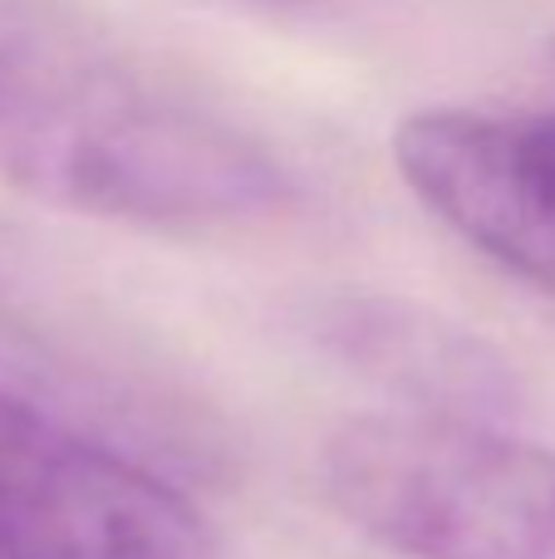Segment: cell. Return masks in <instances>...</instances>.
Listing matches in <instances>:
<instances>
[{
  "label": "cell",
  "instance_id": "obj_1",
  "mask_svg": "<svg viewBox=\"0 0 555 559\" xmlns=\"http://www.w3.org/2000/svg\"><path fill=\"white\" fill-rule=\"evenodd\" d=\"M0 187L118 226H241L295 177L241 118L59 0H0Z\"/></svg>",
  "mask_w": 555,
  "mask_h": 559
},
{
  "label": "cell",
  "instance_id": "obj_2",
  "mask_svg": "<svg viewBox=\"0 0 555 559\" xmlns=\"http://www.w3.org/2000/svg\"><path fill=\"white\" fill-rule=\"evenodd\" d=\"M320 491L403 559H555V447L507 427L350 417L320 447Z\"/></svg>",
  "mask_w": 555,
  "mask_h": 559
},
{
  "label": "cell",
  "instance_id": "obj_3",
  "mask_svg": "<svg viewBox=\"0 0 555 559\" xmlns=\"http://www.w3.org/2000/svg\"><path fill=\"white\" fill-rule=\"evenodd\" d=\"M0 559H222L167 476L0 388Z\"/></svg>",
  "mask_w": 555,
  "mask_h": 559
},
{
  "label": "cell",
  "instance_id": "obj_4",
  "mask_svg": "<svg viewBox=\"0 0 555 559\" xmlns=\"http://www.w3.org/2000/svg\"><path fill=\"white\" fill-rule=\"evenodd\" d=\"M393 167L458 241L555 289V108H423L393 133Z\"/></svg>",
  "mask_w": 555,
  "mask_h": 559
},
{
  "label": "cell",
  "instance_id": "obj_5",
  "mask_svg": "<svg viewBox=\"0 0 555 559\" xmlns=\"http://www.w3.org/2000/svg\"><path fill=\"white\" fill-rule=\"evenodd\" d=\"M295 334L344 373L383 388L393 413L492 423L517 407V368L442 309L379 289H315L295 305Z\"/></svg>",
  "mask_w": 555,
  "mask_h": 559
},
{
  "label": "cell",
  "instance_id": "obj_6",
  "mask_svg": "<svg viewBox=\"0 0 555 559\" xmlns=\"http://www.w3.org/2000/svg\"><path fill=\"white\" fill-rule=\"evenodd\" d=\"M546 55H551V64H555V39H551V45H546Z\"/></svg>",
  "mask_w": 555,
  "mask_h": 559
}]
</instances>
